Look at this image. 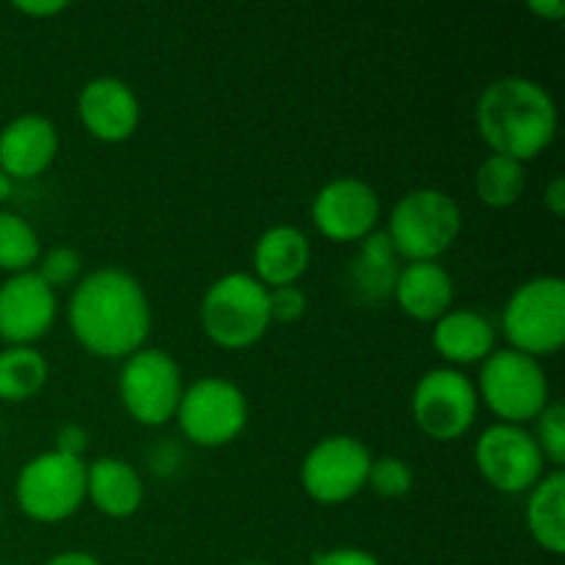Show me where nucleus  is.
<instances>
[{
  "label": "nucleus",
  "mask_w": 565,
  "mask_h": 565,
  "mask_svg": "<svg viewBox=\"0 0 565 565\" xmlns=\"http://www.w3.org/2000/svg\"><path fill=\"white\" fill-rule=\"evenodd\" d=\"M0 441H3V425H0Z\"/></svg>",
  "instance_id": "4c0bfd02"
},
{
  "label": "nucleus",
  "mask_w": 565,
  "mask_h": 565,
  "mask_svg": "<svg viewBox=\"0 0 565 565\" xmlns=\"http://www.w3.org/2000/svg\"><path fill=\"white\" fill-rule=\"evenodd\" d=\"M478 390L472 379L456 367L428 370L412 395L417 428L434 441H456L478 419Z\"/></svg>",
  "instance_id": "9d476101"
},
{
  "label": "nucleus",
  "mask_w": 565,
  "mask_h": 565,
  "mask_svg": "<svg viewBox=\"0 0 565 565\" xmlns=\"http://www.w3.org/2000/svg\"><path fill=\"white\" fill-rule=\"evenodd\" d=\"M66 323L86 353L125 362L147 348L152 307L136 276L121 268H99L75 285L66 307Z\"/></svg>",
  "instance_id": "f257e3e1"
},
{
  "label": "nucleus",
  "mask_w": 565,
  "mask_h": 565,
  "mask_svg": "<svg viewBox=\"0 0 565 565\" xmlns=\"http://www.w3.org/2000/svg\"><path fill=\"white\" fill-rule=\"evenodd\" d=\"M0 524H3V511H0Z\"/></svg>",
  "instance_id": "58836bf2"
},
{
  "label": "nucleus",
  "mask_w": 565,
  "mask_h": 565,
  "mask_svg": "<svg viewBox=\"0 0 565 565\" xmlns=\"http://www.w3.org/2000/svg\"><path fill=\"white\" fill-rule=\"evenodd\" d=\"M502 331L511 351L544 359L565 345V281L561 276H535L508 298Z\"/></svg>",
  "instance_id": "39448f33"
},
{
  "label": "nucleus",
  "mask_w": 565,
  "mask_h": 565,
  "mask_svg": "<svg viewBox=\"0 0 565 565\" xmlns=\"http://www.w3.org/2000/svg\"><path fill=\"white\" fill-rule=\"evenodd\" d=\"M544 207L550 210L555 218L565 215V180L563 177H552L550 185L544 188Z\"/></svg>",
  "instance_id": "473e14b6"
},
{
  "label": "nucleus",
  "mask_w": 565,
  "mask_h": 565,
  "mask_svg": "<svg viewBox=\"0 0 565 565\" xmlns=\"http://www.w3.org/2000/svg\"><path fill=\"white\" fill-rule=\"evenodd\" d=\"M461 226V207L450 193L439 188H417L392 207L386 237L406 263H436L458 241Z\"/></svg>",
  "instance_id": "7ed1b4c3"
},
{
  "label": "nucleus",
  "mask_w": 565,
  "mask_h": 565,
  "mask_svg": "<svg viewBox=\"0 0 565 565\" xmlns=\"http://www.w3.org/2000/svg\"><path fill=\"white\" fill-rule=\"evenodd\" d=\"M392 298L403 315L419 323H436L456 301V281L439 263H406L397 274Z\"/></svg>",
  "instance_id": "f3484780"
},
{
  "label": "nucleus",
  "mask_w": 565,
  "mask_h": 565,
  "mask_svg": "<svg viewBox=\"0 0 565 565\" xmlns=\"http://www.w3.org/2000/svg\"><path fill=\"white\" fill-rule=\"evenodd\" d=\"M11 193H14V182H11L9 174H6V171L0 169V204L9 202Z\"/></svg>",
  "instance_id": "c9c22d12"
},
{
  "label": "nucleus",
  "mask_w": 565,
  "mask_h": 565,
  "mask_svg": "<svg viewBox=\"0 0 565 565\" xmlns=\"http://www.w3.org/2000/svg\"><path fill=\"white\" fill-rule=\"evenodd\" d=\"M530 11H533L539 20L544 22H561L565 17V3L563 0H533V3L527 6Z\"/></svg>",
  "instance_id": "72a5a7b5"
},
{
  "label": "nucleus",
  "mask_w": 565,
  "mask_h": 565,
  "mask_svg": "<svg viewBox=\"0 0 565 565\" xmlns=\"http://www.w3.org/2000/svg\"><path fill=\"white\" fill-rule=\"evenodd\" d=\"M475 463L486 483L500 494H527L546 475L533 434L508 423H497L480 434Z\"/></svg>",
  "instance_id": "f8f14e48"
},
{
  "label": "nucleus",
  "mask_w": 565,
  "mask_h": 565,
  "mask_svg": "<svg viewBox=\"0 0 565 565\" xmlns=\"http://www.w3.org/2000/svg\"><path fill=\"white\" fill-rule=\"evenodd\" d=\"M81 270H83V257L70 246H55L50 248L47 254L39 257V270L36 274L42 276L44 285L50 290H58V287L66 285H75L81 279Z\"/></svg>",
  "instance_id": "cd10ccee"
},
{
  "label": "nucleus",
  "mask_w": 565,
  "mask_h": 565,
  "mask_svg": "<svg viewBox=\"0 0 565 565\" xmlns=\"http://www.w3.org/2000/svg\"><path fill=\"white\" fill-rule=\"evenodd\" d=\"M434 348L456 370L483 364L497 351V329L475 309H450L434 323Z\"/></svg>",
  "instance_id": "aec40b11"
},
{
  "label": "nucleus",
  "mask_w": 565,
  "mask_h": 565,
  "mask_svg": "<svg viewBox=\"0 0 565 565\" xmlns=\"http://www.w3.org/2000/svg\"><path fill=\"white\" fill-rule=\"evenodd\" d=\"M42 257V243L36 230L22 215L0 210V270L9 276L33 270Z\"/></svg>",
  "instance_id": "393cba45"
},
{
  "label": "nucleus",
  "mask_w": 565,
  "mask_h": 565,
  "mask_svg": "<svg viewBox=\"0 0 565 565\" xmlns=\"http://www.w3.org/2000/svg\"><path fill=\"white\" fill-rule=\"evenodd\" d=\"M367 486L384 500H401L412 491L414 486V472L408 467V461L397 456H384V458H373L370 463V475H367Z\"/></svg>",
  "instance_id": "a878e982"
},
{
  "label": "nucleus",
  "mask_w": 565,
  "mask_h": 565,
  "mask_svg": "<svg viewBox=\"0 0 565 565\" xmlns=\"http://www.w3.org/2000/svg\"><path fill=\"white\" fill-rule=\"evenodd\" d=\"M535 423V445H539L544 461H550L555 469H563L565 463V408L561 403H550Z\"/></svg>",
  "instance_id": "bb28decb"
},
{
  "label": "nucleus",
  "mask_w": 565,
  "mask_h": 565,
  "mask_svg": "<svg viewBox=\"0 0 565 565\" xmlns=\"http://www.w3.org/2000/svg\"><path fill=\"white\" fill-rule=\"evenodd\" d=\"M44 565H103L94 555L88 552H61V555L50 557Z\"/></svg>",
  "instance_id": "f704fd0d"
},
{
  "label": "nucleus",
  "mask_w": 565,
  "mask_h": 565,
  "mask_svg": "<svg viewBox=\"0 0 565 565\" xmlns=\"http://www.w3.org/2000/svg\"><path fill=\"white\" fill-rule=\"evenodd\" d=\"M143 480L132 463L99 456L86 463V500L108 519H130L143 505Z\"/></svg>",
  "instance_id": "6ab92c4d"
},
{
  "label": "nucleus",
  "mask_w": 565,
  "mask_h": 565,
  "mask_svg": "<svg viewBox=\"0 0 565 565\" xmlns=\"http://www.w3.org/2000/svg\"><path fill=\"white\" fill-rule=\"evenodd\" d=\"M174 419L196 447H226L246 430L248 401L235 381L207 375L185 386Z\"/></svg>",
  "instance_id": "1a4fd4ad"
},
{
  "label": "nucleus",
  "mask_w": 565,
  "mask_h": 565,
  "mask_svg": "<svg viewBox=\"0 0 565 565\" xmlns=\"http://www.w3.org/2000/svg\"><path fill=\"white\" fill-rule=\"evenodd\" d=\"M397 274H401V257L392 248L386 232H373L359 243V252L348 268V285L359 301L379 303L392 298Z\"/></svg>",
  "instance_id": "412c9836"
},
{
  "label": "nucleus",
  "mask_w": 565,
  "mask_h": 565,
  "mask_svg": "<svg viewBox=\"0 0 565 565\" xmlns=\"http://www.w3.org/2000/svg\"><path fill=\"white\" fill-rule=\"evenodd\" d=\"M77 119L97 141L121 143L138 130L141 105L119 77H94L77 94Z\"/></svg>",
  "instance_id": "2eb2a0df"
},
{
  "label": "nucleus",
  "mask_w": 565,
  "mask_h": 565,
  "mask_svg": "<svg viewBox=\"0 0 565 565\" xmlns=\"http://www.w3.org/2000/svg\"><path fill=\"white\" fill-rule=\"evenodd\" d=\"M50 364L36 348L9 345L0 351V403H25L44 390Z\"/></svg>",
  "instance_id": "5701e85b"
},
{
  "label": "nucleus",
  "mask_w": 565,
  "mask_h": 565,
  "mask_svg": "<svg viewBox=\"0 0 565 565\" xmlns=\"http://www.w3.org/2000/svg\"><path fill=\"white\" fill-rule=\"evenodd\" d=\"M58 158V130L47 116H14L0 130V169L11 182L36 180Z\"/></svg>",
  "instance_id": "dca6fc26"
},
{
  "label": "nucleus",
  "mask_w": 565,
  "mask_h": 565,
  "mask_svg": "<svg viewBox=\"0 0 565 565\" xmlns=\"http://www.w3.org/2000/svg\"><path fill=\"white\" fill-rule=\"evenodd\" d=\"M478 401L489 406L500 423H533L550 406V379L539 359L524 356L511 348H497L478 375Z\"/></svg>",
  "instance_id": "423d86ee"
},
{
  "label": "nucleus",
  "mask_w": 565,
  "mask_h": 565,
  "mask_svg": "<svg viewBox=\"0 0 565 565\" xmlns=\"http://www.w3.org/2000/svg\"><path fill=\"white\" fill-rule=\"evenodd\" d=\"M252 259L254 279L274 290V287L301 281V276L309 270V263H312V246L298 226L279 224L263 232V237L254 246Z\"/></svg>",
  "instance_id": "a211bd4d"
},
{
  "label": "nucleus",
  "mask_w": 565,
  "mask_h": 565,
  "mask_svg": "<svg viewBox=\"0 0 565 565\" xmlns=\"http://www.w3.org/2000/svg\"><path fill=\"white\" fill-rule=\"evenodd\" d=\"M475 121L491 154L527 163L557 136V105L550 88L530 77H500L483 88Z\"/></svg>",
  "instance_id": "f03ea898"
},
{
  "label": "nucleus",
  "mask_w": 565,
  "mask_h": 565,
  "mask_svg": "<svg viewBox=\"0 0 565 565\" xmlns=\"http://www.w3.org/2000/svg\"><path fill=\"white\" fill-rule=\"evenodd\" d=\"M379 221V193L359 177H337L315 193L312 224L329 241L362 243L373 235Z\"/></svg>",
  "instance_id": "ddd939ff"
},
{
  "label": "nucleus",
  "mask_w": 565,
  "mask_h": 565,
  "mask_svg": "<svg viewBox=\"0 0 565 565\" xmlns=\"http://www.w3.org/2000/svg\"><path fill=\"white\" fill-rule=\"evenodd\" d=\"M14 9L20 11V14H28L33 17V20H47V17H55L61 14V11L70 9V3L66 0H50V3H42V0H25V3H14Z\"/></svg>",
  "instance_id": "2f4dec72"
},
{
  "label": "nucleus",
  "mask_w": 565,
  "mask_h": 565,
  "mask_svg": "<svg viewBox=\"0 0 565 565\" xmlns=\"http://www.w3.org/2000/svg\"><path fill=\"white\" fill-rule=\"evenodd\" d=\"M241 565H268V563H241Z\"/></svg>",
  "instance_id": "e433bc0d"
},
{
  "label": "nucleus",
  "mask_w": 565,
  "mask_h": 565,
  "mask_svg": "<svg viewBox=\"0 0 565 565\" xmlns=\"http://www.w3.org/2000/svg\"><path fill=\"white\" fill-rule=\"evenodd\" d=\"M88 445H92V436H88V430L83 428V425H64V428L55 434V452H61V456L81 458L83 461Z\"/></svg>",
  "instance_id": "c756f323"
},
{
  "label": "nucleus",
  "mask_w": 565,
  "mask_h": 565,
  "mask_svg": "<svg viewBox=\"0 0 565 565\" xmlns=\"http://www.w3.org/2000/svg\"><path fill=\"white\" fill-rule=\"evenodd\" d=\"M58 315V298L36 270L14 274L0 285V340L31 345L47 337Z\"/></svg>",
  "instance_id": "4468645a"
},
{
  "label": "nucleus",
  "mask_w": 565,
  "mask_h": 565,
  "mask_svg": "<svg viewBox=\"0 0 565 565\" xmlns=\"http://www.w3.org/2000/svg\"><path fill=\"white\" fill-rule=\"evenodd\" d=\"M373 452L356 436H326L301 463V486L320 505H342L367 486Z\"/></svg>",
  "instance_id": "9b49d317"
},
{
  "label": "nucleus",
  "mask_w": 565,
  "mask_h": 565,
  "mask_svg": "<svg viewBox=\"0 0 565 565\" xmlns=\"http://www.w3.org/2000/svg\"><path fill=\"white\" fill-rule=\"evenodd\" d=\"M527 530L535 544L550 555L565 552V475L563 469L546 472L527 491Z\"/></svg>",
  "instance_id": "4be33fe9"
},
{
  "label": "nucleus",
  "mask_w": 565,
  "mask_h": 565,
  "mask_svg": "<svg viewBox=\"0 0 565 565\" xmlns=\"http://www.w3.org/2000/svg\"><path fill=\"white\" fill-rule=\"evenodd\" d=\"M182 392L180 364L160 348H141L121 364L119 401L130 419L143 428H160L174 419Z\"/></svg>",
  "instance_id": "6e6552de"
},
{
  "label": "nucleus",
  "mask_w": 565,
  "mask_h": 565,
  "mask_svg": "<svg viewBox=\"0 0 565 565\" xmlns=\"http://www.w3.org/2000/svg\"><path fill=\"white\" fill-rule=\"evenodd\" d=\"M524 188H527V171L519 160L489 154L475 171V191L491 210L513 207L524 196Z\"/></svg>",
  "instance_id": "b1692460"
},
{
  "label": "nucleus",
  "mask_w": 565,
  "mask_h": 565,
  "mask_svg": "<svg viewBox=\"0 0 565 565\" xmlns=\"http://www.w3.org/2000/svg\"><path fill=\"white\" fill-rule=\"evenodd\" d=\"M312 565H381L379 557L370 555L367 550L359 546H337V550L318 552L312 557Z\"/></svg>",
  "instance_id": "7c9ffc66"
},
{
  "label": "nucleus",
  "mask_w": 565,
  "mask_h": 565,
  "mask_svg": "<svg viewBox=\"0 0 565 565\" xmlns=\"http://www.w3.org/2000/svg\"><path fill=\"white\" fill-rule=\"evenodd\" d=\"M270 323H298L307 315V292L298 285L274 287L268 290Z\"/></svg>",
  "instance_id": "c85d7f7f"
},
{
  "label": "nucleus",
  "mask_w": 565,
  "mask_h": 565,
  "mask_svg": "<svg viewBox=\"0 0 565 565\" xmlns=\"http://www.w3.org/2000/svg\"><path fill=\"white\" fill-rule=\"evenodd\" d=\"M202 329L224 351H246L270 329L268 287L252 274H226L207 287L199 307Z\"/></svg>",
  "instance_id": "20e7f679"
},
{
  "label": "nucleus",
  "mask_w": 565,
  "mask_h": 565,
  "mask_svg": "<svg viewBox=\"0 0 565 565\" xmlns=\"http://www.w3.org/2000/svg\"><path fill=\"white\" fill-rule=\"evenodd\" d=\"M20 511L31 522L61 524L86 502V461L47 450L22 463L14 483Z\"/></svg>",
  "instance_id": "0eeeda50"
}]
</instances>
